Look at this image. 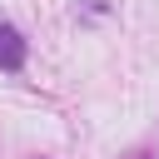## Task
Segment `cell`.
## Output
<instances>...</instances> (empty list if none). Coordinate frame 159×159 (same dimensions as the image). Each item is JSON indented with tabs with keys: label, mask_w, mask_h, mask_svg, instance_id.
Instances as JSON below:
<instances>
[{
	"label": "cell",
	"mask_w": 159,
	"mask_h": 159,
	"mask_svg": "<svg viewBox=\"0 0 159 159\" xmlns=\"http://www.w3.org/2000/svg\"><path fill=\"white\" fill-rule=\"evenodd\" d=\"M25 50H30L25 35L0 20V70H5V75H20V70H25Z\"/></svg>",
	"instance_id": "1"
}]
</instances>
